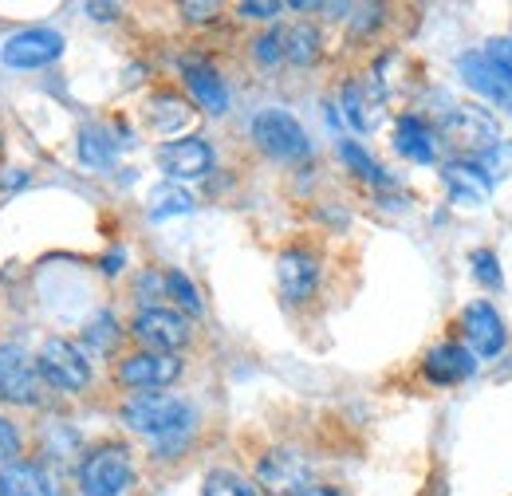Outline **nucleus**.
Instances as JSON below:
<instances>
[{
	"label": "nucleus",
	"instance_id": "nucleus-29",
	"mask_svg": "<svg viewBox=\"0 0 512 496\" xmlns=\"http://www.w3.org/2000/svg\"><path fill=\"white\" fill-rule=\"evenodd\" d=\"M253 56H256V63H264V67H272V63L284 60V32L272 28V32H264V36H256Z\"/></svg>",
	"mask_w": 512,
	"mask_h": 496
},
{
	"label": "nucleus",
	"instance_id": "nucleus-20",
	"mask_svg": "<svg viewBox=\"0 0 512 496\" xmlns=\"http://www.w3.org/2000/svg\"><path fill=\"white\" fill-rule=\"evenodd\" d=\"M320 48V28H312V24H292L284 32V60H292L296 67H308V63L320 60Z\"/></svg>",
	"mask_w": 512,
	"mask_h": 496
},
{
	"label": "nucleus",
	"instance_id": "nucleus-10",
	"mask_svg": "<svg viewBox=\"0 0 512 496\" xmlns=\"http://www.w3.org/2000/svg\"><path fill=\"white\" fill-rule=\"evenodd\" d=\"M4 63L8 67H20V71H36V67H48L64 56V36L52 32V28H24L16 32L8 44H4Z\"/></svg>",
	"mask_w": 512,
	"mask_h": 496
},
{
	"label": "nucleus",
	"instance_id": "nucleus-22",
	"mask_svg": "<svg viewBox=\"0 0 512 496\" xmlns=\"http://www.w3.org/2000/svg\"><path fill=\"white\" fill-rule=\"evenodd\" d=\"M150 119H154L158 130H182V126L190 123V107L182 99H174V95H158L150 103Z\"/></svg>",
	"mask_w": 512,
	"mask_h": 496
},
{
	"label": "nucleus",
	"instance_id": "nucleus-25",
	"mask_svg": "<svg viewBox=\"0 0 512 496\" xmlns=\"http://www.w3.org/2000/svg\"><path fill=\"white\" fill-rule=\"evenodd\" d=\"M83 339L95 347V351H111L115 343H119V323H115V315H95L87 327H83Z\"/></svg>",
	"mask_w": 512,
	"mask_h": 496
},
{
	"label": "nucleus",
	"instance_id": "nucleus-30",
	"mask_svg": "<svg viewBox=\"0 0 512 496\" xmlns=\"http://www.w3.org/2000/svg\"><path fill=\"white\" fill-rule=\"evenodd\" d=\"M473 268H477V280H481V284L501 288V264H497V252L477 248V252H473Z\"/></svg>",
	"mask_w": 512,
	"mask_h": 496
},
{
	"label": "nucleus",
	"instance_id": "nucleus-13",
	"mask_svg": "<svg viewBox=\"0 0 512 496\" xmlns=\"http://www.w3.org/2000/svg\"><path fill=\"white\" fill-rule=\"evenodd\" d=\"M158 162L170 174V182H197L213 170V146L205 138H178L162 146Z\"/></svg>",
	"mask_w": 512,
	"mask_h": 496
},
{
	"label": "nucleus",
	"instance_id": "nucleus-32",
	"mask_svg": "<svg viewBox=\"0 0 512 496\" xmlns=\"http://www.w3.org/2000/svg\"><path fill=\"white\" fill-rule=\"evenodd\" d=\"M489 60H493V67L505 75V83L512 87V40H493L489 44Z\"/></svg>",
	"mask_w": 512,
	"mask_h": 496
},
{
	"label": "nucleus",
	"instance_id": "nucleus-9",
	"mask_svg": "<svg viewBox=\"0 0 512 496\" xmlns=\"http://www.w3.org/2000/svg\"><path fill=\"white\" fill-rule=\"evenodd\" d=\"M442 134H446L453 146L461 150H473V154H489L501 134H497V119L481 107H457L442 119Z\"/></svg>",
	"mask_w": 512,
	"mask_h": 496
},
{
	"label": "nucleus",
	"instance_id": "nucleus-19",
	"mask_svg": "<svg viewBox=\"0 0 512 496\" xmlns=\"http://www.w3.org/2000/svg\"><path fill=\"white\" fill-rule=\"evenodd\" d=\"M394 150H398L406 162L426 166V162H434V158H438V134L422 123V119L406 115L402 123L394 126Z\"/></svg>",
	"mask_w": 512,
	"mask_h": 496
},
{
	"label": "nucleus",
	"instance_id": "nucleus-18",
	"mask_svg": "<svg viewBox=\"0 0 512 496\" xmlns=\"http://www.w3.org/2000/svg\"><path fill=\"white\" fill-rule=\"evenodd\" d=\"M182 75H186V87H190V95L201 103V111H209V115H225V107H229V91H225V79L209 67V63H186L182 67Z\"/></svg>",
	"mask_w": 512,
	"mask_h": 496
},
{
	"label": "nucleus",
	"instance_id": "nucleus-33",
	"mask_svg": "<svg viewBox=\"0 0 512 496\" xmlns=\"http://www.w3.org/2000/svg\"><path fill=\"white\" fill-rule=\"evenodd\" d=\"M276 12H280V4H272V0H264V4L260 0H245L241 4V16H253V20H272Z\"/></svg>",
	"mask_w": 512,
	"mask_h": 496
},
{
	"label": "nucleus",
	"instance_id": "nucleus-12",
	"mask_svg": "<svg viewBox=\"0 0 512 496\" xmlns=\"http://www.w3.org/2000/svg\"><path fill=\"white\" fill-rule=\"evenodd\" d=\"M276 284H280V292H284L288 304L312 300V292L320 284V260L312 252H304V248L280 252V260H276Z\"/></svg>",
	"mask_w": 512,
	"mask_h": 496
},
{
	"label": "nucleus",
	"instance_id": "nucleus-4",
	"mask_svg": "<svg viewBox=\"0 0 512 496\" xmlns=\"http://www.w3.org/2000/svg\"><path fill=\"white\" fill-rule=\"evenodd\" d=\"M36 371H40V378H44L52 390H64V394H79V390H87V382H91V363H87V355H83L75 343H67V339H48V343L40 347Z\"/></svg>",
	"mask_w": 512,
	"mask_h": 496
},
{
	"label": "nucleus",
	"instance_id": "nucleus-1",
	"mask_svg": "<svg viewBox=\"0 0 512 496\" xmlns=\"http://www.w3.org/2000/svg\"><path fill=\"white\" fill-rule=\"evenodd\" d=\"M123 422H127L134 434L166 445V441H174V437L190 434L193 406L186 398H178V394H154V390H146V394L127 398Z\"/></svg>",
	"mask_w": 512,
	"mask_h": 496
},
{
	"label": "nucleus",
	"instance_id": "nucleus-6",
	"mask_svg": "<svg viewBox=\"0 0 512 496\" xmlns=\"http://www.w3.org/2000/svg\"><path fill=\"white\" fill-rule=\"evenodd\" d=\"M130 331L146 351H158V355H174L190 343V319L174 308H142L134 315Z\"/></svg>",
	"mask_w": 512,
	"mask_h": 496
},
{
	"label": "nucleus",
	"instance_id": "nucleus-31",
	"mask_svg": "<svg viewBox=\"0 0 512 496\" xmlns=\"http://www.w3.org/2000/svg\"><path fill=\"white\" fill-rule=\"evenodd\" d=\"M16 457H20V430L8 418H0V465H12Z\"/></svg>",
	"mask_w": 512,
	"mask_h": 496
},
{
	"label": "nucleus",
	"instance_id": "nucleus-15",
	"mask_svg": "<svg viewBox=\"0 0 512 496\" xmlns=\"http://www.w3.org/2000/svg\"><path fill=\"white\" fill-rule=\"evenodd\" d=\"M461 75H465V83L477 91V95H485L489 103H497V107H505L512 111V87L505 83V75L493 67L489 56H477V52H469V56H461Z\"/></svg>",
	"mask_w": 512,
	"mask_h": 496
},
{
	"label": "nucleus",
	"instance_id": "nucleus-8",
	"mask_svg": "<svg viewBox=\"0 0 512 496\" xmlns=\"http://www.w3.org/2000/svg\"><path fill=\"white\" fill-rule=\"evenodd\" d=\"M256 485L268 496H300L308 489V461L292 449H272L256 465Z\"/></svg>",
	"mask_w": 512,
	"mask_h": 496
},
{
	"label": "nucleus",
	"instance_id": "nucleus-24",
	"mask_svg": "<svg viewBox=\"0 0 512 496\" xmlns=\"http://www.w3.org/2000/svg\"><path fill=\"white\" fill-rule=\"evenodd\" d=\"M339 158H343L359 178H367V182H383L379 162H371V154H367L359 142H339Z\"/></svg>",
	"mask_w": 512,
	"mask_h": 496
},
{
	"label": "nucleus",
	"instance_id": "nucleus-2",
	"mask_svg": "<svg viewBox=\"0 0 512 496\" xmlns=\"http://www.w3.org/2000/svg\"><path fill=\"white\" fill-rule=\"evenodd\" d=\"M134 465H130L127 445H95L83 461H79V493L83 496H123L130 489Z\"/></svg>",
	"mask_w": 512,
	"mask_h": 496
},
{
	"label": "nucleus",
	"instance_id": "nucleus-5",
	"mask_svg": "<svg viewBox=\"0 0 512 496\" xmlns=\"http://www.w3.org/2000/svg\"><path fill=\"white\" fill-rule=\"evenodd\" d=\"M0 398L12 406H36L44 398V378L36 359L20 343H0Z\"/></svg>",
	"mask_w": 512,
	"mask_h": 496
},
{
	"label": "nucleus",
	"instance_id": "nucleus-27",
	"mask_svg": "<svg viewBox=\"0 0 512 496\" xmlns=\"http://www.w3.org/2000/svg\"><path fill=\"white\" fill-rule=\"evenodd\" d=\"M79 154H83V162H91V166H107L115 150H111V138H107L103 130H87Z\"/></svg>",
	"mask_w": 512,
	"mask_h": 496
},
{
	"label": "nucleus",
	"instance_id": "nucleus-14",
	"mask_svg": "<svg viewBox=\"0 0 512 496\" xmlns=\"http://www.w3.org/2000/svg\"><path fill=\"white\" fill-rule=\"evenodd\" d=\"M446 189L449 197H453V205H469V209H477V205H485L489 201V193H493V178L477 166V162H449L446 166Z\"/></svg>",
	"mask_w": 512,
	"mask_h": 496
},
{
	"label": "nucleus",
	"instance_id": "nucleus-3",
	"mask_svg": "<svg viewBox=\"0 0 512 496\" xmlns=\"http://www.w3.org/2000/svg\"><path fill=\"white\" fill-rule=\"evenodd\" d=\"M253 142L276 162H304L312 154V142H308V130L296 123L288 111L280 107H268L253 119Z\"/></svg>",
	"mask_w": 512,
	"mask_h": 496
},
{
	"label": "nucleus",
	"instance_id": "nucleus-34",
	"mask_svg": "<svg viewBox=\"0 0 512 496\" xmlns=\"http://www.w3.org/2000/svg\"><path fill=\"white\" fill-rule=\"evenodd\" d=\"M182 12H186L190 20H209V16L217 12V4H182Z\"/></svg>",
	"mask_w": 512,
	"mask_h": 496
},
{
	"label": "nucleus",
	"instance_id": "nucleus-16",
	"mask_svg": "<svg viewBox=\"0 0 512 496\" xmlns=\"http://www.w3.org/2000/svg\"><path fill=\"white\" fill-rule=\"evenodd\" d=\"M0 496H56V481L44 465L12 461L0 465Z\"/></svg>",
	"mask_w": 512,
	"mask_h": 496
},
{
	"label": "nucleus",
	"instance_id": "nucleus-35",
	"mask_svg": "<svg viewBox=\"0 0 512 496\" xmlns=\"http://www.w3.org/2000/svg\"><path fill=\"white\" fill-rule=\"evenodd\" d=\"M300 496H339V493H335V489H323V485H308Z\"/></svg>",
	"mask_w": 512,
	"mask_h": 496
},
{
	"label": "nucleus",
	"instance_id": "nucleus-28",
	"mask_svg": "<svg viewBox=\"0 0 512 496\" xmlns=\"http://www.w3.org/2000/svg\"><path fill=\"white\" fill-rule=\"evenodd\" d=\"M343 111H347V123L355 126V130H371V115H367V103H363L359 83H347L343 87Z\"/></svg>",
	"mask_w": 512,
	"mask_h": 496
},
{
	"label": "nucleus",
	"instance_id": "nucleus-11",
	"mask_svg": "<svg viewBox=\"0 0 512 496\" xmlns=\"http://www.w3.org/2000/svg\"><path fill=\"white\" fill-rule=\"evenodd\" d=\"M182 378V359L178 355H158V351H138L119 363V382L130 390H162Z\"/></svg>",
	"mask_w": 512,
	"mask_h": 496
},
{
	"label": "nucleus",
	"instance_id": "nucleus-7",
	"mask_svg": "<svg viewBox=\"0 0 512 496\" xmlns=\"http://www.w3.org/2000/svg\"><path fill=\"white\" fill-rule=\"evenodd\" d=\"M461 331H465V343H469L473 359H497L505 351V343H509L505 319L485 300H477V304H469L461 311Z\"/></svg>",
	"mask_w": 512,
	"mask_h": 496
},
{
	"label": "nucleus",
	"instance_id": "nucleus-26",
	"mask_svg": "<svg viewBox=\"0 0 512 496\" xmlns=\"http://www.w3.org/2000/svg\"><path fill=\"white\" fill-rule=\"evenodd\" d=\"M166 296H170V300H178L190 315L201 311V296H197V288L190 284V276H186V272H178V268H174V272H166Z\"/></svg>",
	"mask_w": 512,
	"mask_h": 496
},
{
	"label": "nucleus",
	"instance_id": "nucleus-17",
	"mask_svg": "<svg viewBox=\"0 0 512 496\" xmlns=\"http://www.w3.org/2000/svg\"><path fill=\"white\" fill-rule=\"evenodd\" d=\"M473 371H477V359H473V351L461 347V343H442V347H434V351L426 355V378H430V382L453 386V382L473 378Z\"/></svg>",
	"mask_w": 512,
	"mask_h": 496
},
{
	"label": "nucleus",
	"instance_id": "nucleus-23",
	"mask_svg": "<svg viewBox=\"0 0 512 496\" xmlns=\"http://www.w3.org/2000/svg\"><path fill=\"white\" fill-rule=\"evenodd\" d=\"M205 496H260V489L233 469H217L205 477Z\"/></svg>",
	"mask_w": 512,
	"mask_h": 496
},
{
	"label": "nucleus",
	"instance_id": "nucleus-21",
	"mask_svg": "<svg viewBox=\"0 0 512 496\" xmlns=\"http://www.w3.org/2000/svg\"><path fill=\"white\" fill-rule=\"evenodd\" d=\"M190 209H193V197L182 186H174V182H166V186H158L150 193V217H154V221H162V217H182V213H190Z\"/></svg>",
	"mask_w": 512,
	"mask_h": 496
}]
</instances>
